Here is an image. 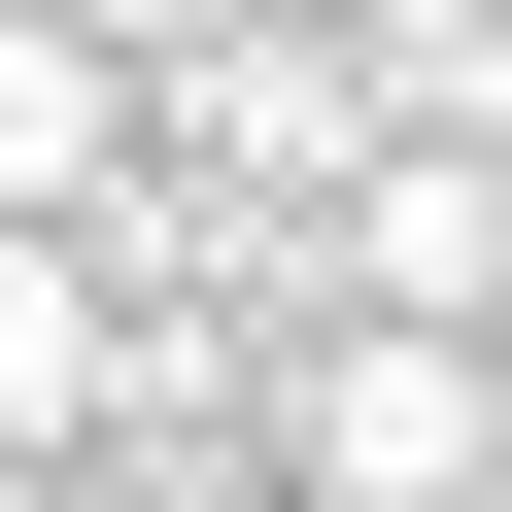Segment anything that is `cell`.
Masks as SVG:
<instances>
[{"mask_svg": "<svg viewBox=\"0 0 512 512\" xmlns=\"http://www.w3.org/2000/svg\"><path fill=\"white\" fill-rule=\"evenodd\" d=\"M69 410H103V239L0 205V444H69Z\"/></svg>", "mask_w": 512, "mask_h": 512, "instance_id": "obj_1", "label": "cell"}, {"mask_svg": "<svg viewBox=\"0 0 512 512\" xmlns=\"http://www.w3.org/2000/svg\"><path fill=\"white\" fill-rule=\"evenodd\" d=\"M35 512H239V478H171V444H35Z\"/></svg>", "mask_w": 512, "mask_h": 512, "instance_id": "obj_2", "label": "cell"}, {"mask_svg": "<svg viewBox=\"0 0 512 512\" xmlns=\"http://www.w3.org/2000/svg\"><path fill=\"white\" fill-rule=\"evenodd\" d=\"M69 35H103V69H171V35H205V0H69Z\"/></svg>", "mask_w": 512, "mask_h": 512, "instance_id": "obj_3", "label": "cell"}]
</instances>
